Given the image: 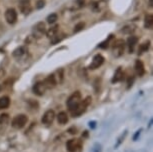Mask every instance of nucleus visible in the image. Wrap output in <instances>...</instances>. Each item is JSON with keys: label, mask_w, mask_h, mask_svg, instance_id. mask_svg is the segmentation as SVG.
<instances>
[{"label": "nucleus", "mask_w": 153, "mask_h": 152, "mask_svg": "<svg viewBox=\"0 0 153 152\" xmlns=\"http://www.w3.org/2000/svg\"><path fill=\"white\" fill-rule=\"evenodd\" d=\"M103 62H104V57L102 55H100V54H97V55H95L93 57V60H92L91 64L89 65L88 68L91 70L97 69V68H99L101 65L103 64Z\"/></svg>", "instance_id": "8"}, {"label": "nucleus", "mask_w": 153, "mask_h": 152, "mask_svg": "<svg viewBox=\"0 0 153 152\" xmlns=\"http://www.w3.org/2000/svg\"><path fill=\"white\" fill-rule=\"evenodd\" d=\"M111 38H112V35H111L110 37H109V39H111ZM109 39H108V40H106V41H104V42L101 43V44L99 45V47H100V48H106V47H107V46H108Z\"/></svg>", "instance_id": "26"}, {"label": "nucleus", "mask_w": 153, "mask_h": 152, "mask_svg": "<svg viewBox=\"0 0 153 152\" xmlns=\"http://www.w3.org/2000/svg\"><path fill=\"white\" fill-rule=\"evenodd\" d=\"M45 32H46V28H45V24L43 22H38L32 28V35L34 38L37 39L41 38Z\"/></svg>", "instance_id": "4"}, {"label": "nucleus", "mask_w": 153, "mask_h": 152, "mask_svg": "<svg viewBox=\"0 0 153 152\" xmlns=\"http://www.w3.org/2000/svg\"><path fill=\"white\" fill-rule=\"evenodd\" d=\"M125 43L122 39H118L113 43V54L115 57H120L124 52Z\"/></svg>", "instance_id": "5"}, {"label": "nucleus", "mask_w": 153, "mask_h": 152, "mask_svg": "<svg viewBox=\"0 0 153 152\" xmlns=\"http://www.w3.org/2000/svg\"><path fill=\"white\" fill-rule=\"evenodd\" d=\"M123 79V72H122V69L119 67L118 69L116 70L115 72L113 78H112V83H115V82H119L121 80Z\"/></svg>", "instance_id": "18"}, {"label": "nucleus", "mask_w": 153, "mask_h": 152, "mask_svg": "<svg viewBox=\"0 0 153 152\" xmlns=\"http://www.w3.org/2000/svg\"><path fill=\"white\" fill-rule=\"evenodd\" d=\"M44 1L43 0H39V1H37V3H36V7L38 8V9H40V8H42V7H44Z\"/></svg>", "instance_id": "27"}, {"label": "nucleus", "mask_w": 153, "mask_h": 152, "mask_svg": "<svg viewBox=\"0 0 153 152\" xmlns=\"http://www.w3.org/2000/svg\"><path fill=\"white\" fill-rule=\"evenodd\" d=\"M149 44H150V42H149V41H147V42H145V43H143V44H141V45H140V47H139V53H142V52H144V51H147V50H148Z\"/></svg>", "instance_id": "23"}, {"label": "nucleus", "mask_w": 153, "mask_h": 152, "mask_svg": "<svg viewBox=\"0 0 153 152\" xmlns=\"http://www.w3.org/2000/svg\"><path fill=\"white\" fill-rule=\"evenodd\" d=\"M84 25L85 24L83 23V22H79V23L74 27V33H77V32H79V31H81L83 28H84Z\"/></svg>", "instance_id": "25"}, {"label": "nucleus", "mask_w": 153, "mask_h": 152, "mask_svg": "<svg viewBox=\"0 0 153 152\" xmlns=\"http://www.w3.org/2000/svg\"><path fill=\"white\" fill-rule=\"evenodd\" d=\"M19 8L23 14H28L31 11V4L29 0H20Z\"/></svg>", "instance_id": "11"}, {"label": "nucleus", "mask_w": 153, "mask_h": 152, "mask_svg": "<svg viewBox=\"0 0 153 152\" xmlns=\"http://www.w3.org/2000/svg\"><path fill=\"white\" fill-rule=\"evenodd\" d=\"M5 19H6V21L9 24L15 23L16 20H17V13H16L15 9H13V8L8 9L6 12H5Z\"/></svg>", "instance_id": "10"}, {"label": "nucleus", "mask_w": 153, "mask_h": 152, "mask_svg": "<svg viewBox=\"0 0 153 152\" xmlns=\"http://www.w3.org/2000/svg\"><path fill=\"white\" fill-rule=\"evenodd\" d=\"M54 119H55V112H54V110L49 109V110L46 111L44 114H43L41 121H42L43 124L50 125L51 123L54 121Z\"/></svg>", "instance_id": "7"}, {"label": "nucleus", "mask_w": 153, "mask_h": 152, "mask_svg": "<svg viewBox=\"0 0 153 152\" xmlns=\"http://www.w3.org/2000/svg\"><path fill=\"white\" fill-rule=\"evenodd\" d=\"M68 132L70 133V134H76V133H77V129H76V128H74V127H72V128L69 129Z\"/></svg>", "instance_id": "31"}, {"label": "nucleus", "mask_w": 153, "mask_h": 152, "mask_svg": "<svg viewBox=\"0 0 153 152\" xmlns=\"http://www.w3.org/2000/svg\"><path fill=\"white\" fill-rule=\"evenodd\" d=\"M25 52H26V49H25V47H19V48H17V49H15L13 51V56L14 57H16V58H19V57H21L23 56L25 54Z\"/></svg>", "instance_id": "20"}, {"label": "nucleus", "mask_w": 153, "mask_h": 152, "mask_svg": "<svg viewBox=\"0 0 153 152\" xmlns=\"http://www.w3.org/2000/svg\"><path fill=\"white\" fill-rule=\"evenodd\" d=\"M9 115L7 113H3L0 115V124L3 125V124H7L9 122Z\"/></svg>", "instance_id": "21"}, {"label": "nucleus", "mask_w": 153, "mask_h": 152, "mask_svg": "<svg viewBox=\"0 0 153 152\" xmlns=\"http://www.w3.org/2000/svg\"><path fill=\"white\" fill-rule=\"evenodd\" d=\"M144 27L146 29H151L153 27V16L150 15V14L146 15L145 18H144Z\"/></svg>", "instance_id": "17"}, {"label": "nucleus", "mask_w": 153, "mask_h": 152, "mask_svg": "<svg viewBox=\"0 0 153 152\" xmlns=\"http://www.w3.org/2000/svg\"><path fill=\"white\" fill-rule=\"evenodd\" d=\"M44 83L46 85V87L47 88H53L54 86L56 85V79H55V76L53 75V74H51V75H49L47 78L44 80Z\"/></svg>", "instance_id": "13"}, {"label": "nucleus", "mask_w": 153, "mask_h": 152, "mask_svg": "<svg viewBox=\"0 0 153 152\" xmlns=\"http://www.w3.org/2000/svg\"><path fill=\"white\" fill-rule=\"evenodd\" d=\"M94 152H101V146L99 144H96L94 147Z\"/></svg>", "instance_id": "32"}, {"label": "nucleus", "mask_w": 153, "mask_h": 152, "mask_svg": "<svg viewBox=\"0 0 153 152\" xmlns=\"http://www.w3.org/2000/svg\"><path fill=\"white\" fill-rule=\"evenodd\" d=\"M149 6L150 7L153 6V0H149Z\"/></svg>", "instance_id": "34"}, {"label": "nucleus", "mask_w": 153, "mask_h": 152, "mask_svg": "<svg viewBox=\"0 0 153 152\" xmlns=\"http://www.w3.org/2000/svg\"><path fill=\"white\" fill-rule=\"evenodd\" d=\"M57 121H58L59 124H61V125L66 124V123L68 122V115H67V113L64 112V111L60 112L58 115H57Z\"/></svg>", "instance_id": "15"}, {"label": "nucleus", "mask_w": 153, "mask_h": 152, "mask_svg": "<svg viewBox=\"0 0 153 152\" xmlns=\"http://www.w3.org/2000/svg\"><path fill=\"white\" fill-rule=\"evenodd\" d=\"M81 101H82L81 93H80L79 91H76V92H74L67 100V107H68V109L70 110L71 112H72V111H74L77 107H78V105L80 104V103H81Z\"/></svg>", "instance_id": "1"}, {"label": "nucleus", "mask_w": 153, "mask_h": 152, "mask_svg": "<svg viewBox=\"0 0 153 152\" xmlns=\"http://www.w3.org/2000/svg\"><path fill=\"white\" fill-rule=\"evenodd\" d=\"M0 89H1V87H0Z\"/></svg>", "instance_id": "35"}, {"label": "nucleus", "mask_w": 153, "mask_h": 152, "mask_svg": "<svg viewBox=\"0 0 153 152\" xmlns=\"http://www.w3.org/2000/svg\"><path fill=\"white\" fill-rule=\"evenodd\" d=\"M91 103V97H87L86 99L82 100L81 103L78 105V107L76 108L74 111H72V116L73 117H78L80 115H82L83 113L86 111V108L88 107V105Z\"/></svg>", "instance_id": "2"}, {"label": "nucleus", "mask_w": 153, "mask_h": 152, "mask_svg": "<svg viewBox=\"0 0 153 152\" xmlns=\"http://www.w3.org/2000/svg\"><path fill=\"white\" fill-rule=\"evenodd\" d=\"M134 30H135V26H133V25H127V26L124 27L121 31L124 33H131V32H133Z\"/></svg>", "instance_id": "22"}, {"label": "nucleus", "mask_w": 153, "mask_h": 152, "mask_svg": "<svg viewBox=\"0 0 153 152\" xmlns=\"http://www.w3.org/2000/svg\"><path fill=\"white\" fill-rule=\"evenodd\" d=\"M58 28H59L58 25H54V26L49 28V29L47 30V32H46V35H47V37H49V38H53L54 36L57 35Z\"/></svg>", "instance_id": "19"}, {"label": "nucleus", "mask_w": 153, "mask_h": 152, "mask_svg": "<svg viewBox=\"0 0 153 152\" xmlns=\"http://www.w3.org/2000/svg\"><path fill=\"white\" fill-rule=\"evenodd\" d=\"M10 105V98L8 96H3L0 98V110L6 109Z\"/></svg>", "instance_id": "16"}, {"label": "nucleus", "mask_w": 153, "mask_h": 152, "mask_svg": "<svg viewBox=\"0 0 153 152\" xmlns=\"http://www.w3.org/2000/svg\"><path fill=\"white\" fill-rule=\"evenodd\" d=\"M137 41H138V38L135 36H130L128 39H127V45H128V47H129L130 53H132V51L134 49V46L137 44Z\"/></svg>", "instance_id": "14"}, {"label": "nucleus", "mask_w": 153, "mask_h": 152, "mask_svg": "<svg viewBox=\"0 0 153 152\" xmlns=\"http://www.w3.org/2000/svg\"><path fill=\"white\" fill-rule=\"evenodd\" d=\"M135 71H136L137 75L138 76H143L144 73H145V69H144V65L142 61H140V60H136V62H135Z\"/></svg>", "instance_id": "12"}, {"label": "nucleus", "mask_w": 153, "mask_h": 152, "mask_svg": "<svg viewBox=\"0 0 153 152\" xmlns=\"http://www.w3.org/2000/svg\"><path fill=\"white\" fill-rule=\"evenodd\" d=\"M126 134H127V131H125V132H124V134H122V135H121L120 138L118 139V142H117V144H116V146H115V147H117L118 145H120V143L122 142V139H124V137L126 136Z\"/></svg>", "instance_id": "28"}, {"label": "nucleus", "mask_w": 153, "mask_h": 152, "mask_svg": "<svg viewBox=\"0 0 153 152\" xmlns=\"http://www.w3.org/2000/svg\"><path fill=\"white\" fill-rule=\"evenodd\" d=\"M95 124H96V122H95V121L89 122V126H90L91 128H95Z\"/></svg>", "instance_id": "33"}, {"label": "nucleus", "mask_w": 153, "mask_h": 152, "mask_svg": "<svg viewBox=\"0 0 153 152\" xmlns=\"http://www.w3.org/2000/svg\"><path fill=\"white\" fill-rule=\"evenodd\" d=\"M27 121H28V117L25 114H19V115H16L13 118L11 125L15 129H21L26 125Z\"/></svg>", "instance_id": "3"}, {"label": "nucleus", "mask_w": 153, "mask_h": 152, "mask_svg": "<svg viewBox=\"0 0 153 152\" xmlns=\"http://www.w3.org/2000/svg\"><path fill=\"white\" fill-rule=\"evenodd\" d=\"M81 147V140L80 139H70L66 143V148L69 152H77Z\"/></svg>", "instance_id": "6"}, {"label": "nucleus", "mask_w": 153, "mask_h": 152, "mask_svg": "<svg viewBox=\"0 0 153 152\" xmlns=\"http://www.w3.org/2000/svg\"><path fill=\"white\" fill-rule=\"evenodd\" d=\"M140 133H141V129H139V130H137V131H136V133H135V134H134V136H133V140H134V141H136L138 137L140 136Z\"/></svg>", "instance_id": "29"}, {"label": "nucleus", "mask_w": 153, "mask_h": 152, "mask_svg": "<svg viewBox=\"0 0 153 152\" xmlns=\"http://www.w3.org/2000/svg\"><path fill=\"white\" fill-rule=\"evenodd\" d=\"M46 89H47V87H46L44 81L37 82L33 86V92L35 93L36 95H38V96H42L43 94L45 93Z\"/></svg>", "instance_id": "9"}, {"label": "nucleus", "mask_w": 153, "mask_h": 152, "mask_svg": "<svg viewBox=\"0 0 153 152\" xmlns=\"http://www.w3.org/2000/svg\"><path fill=\"white\" fill-rule=\"evenodd\" d=\"M134 81V77H129L128 79V82H127V84H128V88H130L132 86V83Z\"/></svg>", "instance_id": "30"}, {"label": "nucleus", "mask_w": 153, "mask_h": 152, "mask_svg": "<svg viewBox=\"0 0 153 152\" xmlns=\"http://www.w3.org/2000/svg\"><path fill=\"white\" fill-rule=\"evenodd\" d=\"M47 22L48 23H50V24H52V23H54V22L56 21L57 20V15L55 13H52V14H50V15H49L48 17H47Z\"/></svg>", "instance_id": "24"}]
</instances>
